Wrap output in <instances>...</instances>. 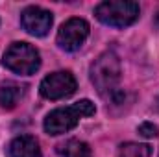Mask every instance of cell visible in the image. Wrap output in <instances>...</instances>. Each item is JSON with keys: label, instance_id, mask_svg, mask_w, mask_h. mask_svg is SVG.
Returning <instances> with one entry per match:
<instances>
[{"label": "cell", "instance_id": "obj_1", "mask_svg": "<svg viewBox=\"0 0 159 157\" xmlns=\"http://www.w3.org/2000/svg\"><path fill=\"white\" fill-rule=\"evenodd\" d=\"M91 81L100 96L111 98L113 102H119L120 91V61L119 56L111 50L104 52L93 65H91Z\"/></svg>", "mask_w": 159, "mask_h": 157}, {"label": "cell", "instance_id": "obj_2", "mask_svg": "<svg viewBox=\"0 0 159 157\" xmlns=\"http://www.w3.org/2000/svg\"><path fill=\"white\" fill-rule=\"evenodd\" d=\"M94 115V104L91 100H80L69 107H59L50 111L44 118V131L48 135H61L78 126L80 118Z\"/></svg>", "mask_w": 159, "mask_h": 157}, {"label": "cell", "instance_id": "obj_3", "mask_svg": "<svg viewBox=\"0 0 159 157\" xmlns=\"http://www.w3.org/2000/svg\"><path fill=\"white\" fill-rule=\"evenodd\" d=\"M139 4L131 0H106L94 7L96 19L113 28H126L133 24L139 19Z\"/></svg>", "mask_w": 159, "mask_h": 157}, {"label": "cell", "instance_id": "obj_4", "mask_svg": "<svg viewBox=\"0 0 159 157\" xmlns=\"http://www.w3.org/2000/svg\"><path fill=\"white\" fill-rule=\"evenodd\" d=\"M2 65L15 74L32 76L39 70L41 56L39 52L28 43H13L7 46L2 57Z\"/></svg>", "mask_w": 159, "mask_h": 157}, {"label": "cell", "instance_id": "obj_5", "mask_svg": "<svg viewBox=\"0 0 159 157\" xmlns=\"http://www.w3.org/2000/svg\"><path fill=\"white\" fill-rule=\"evenodd\" d=\"M78 83L76 78L69 72V70H59V72H52L41 81L39 92L43 98L46 100H61V98H69L76 92Z\"/></svg>", "mask_w": 159, "mask_h": 157}, {"label": "cell", "instance_id": "obj_6", "mask_svg": "<svg viewBox=\"0 0 159 157\" xmlns=\"http://www.w3.org/2000/svg\"><path fill=\"white\" fill-rule=\"evenodd\" d=\"M89 37V24L83 19H69L57 32V44L65 52H76Z\"/></svg>", "mask_w": 159, "mask_h": 157}, {"label": "cell", "instance_id": "obj_7", "mask_svg": "<svg viewBox=\"0 0 159 157\" xmlns=\"http://www.w3.org/2000/svg\"><path fill=\"white\" fill-rule=\"evenodd\" d=\"M54 17L48 9H43L39 6H28L22 13H20V24L22 28L35 37H44L50 28H52Z\"/></svg>", "mask_w": 159, "mask_h": 157}, {"label": "cell", "instance_id": "obj_8", "mask_svg": "<svg viewBox=\"0 0 159 157\" xmlns=\"http://www.w3.org/2000/svg\"><path fill=\"white\" fill-rule=\"evenodd\" d=\"M9 157H43L39 142L32 135H20L11 141Z\"/></svg>", "mask_w": 159, "mask_h": 157}, {"label": "cell", "instance_id": "obj_9", "mask_svg": "<svg viewBox=\"0 0 159 157\" xmlns=\"http://www.w3.org/2000/svg\"><path fill=\"white\" fill-rule=\"evenodd\" d=\"M24 89H26L24 85L13 83V81L2 83V87H0V107L2 109H13L19 104V100L22 98Z\"/></svg>", "mask_w": 159, "mask_h": 157}, {"label": "cell", "instance_id": "obj_10", "mask_svg": "<svg viewBox=\"0 0 159 157\" xmlns=\"http://www.w3.org/2000/svg\"><path fill=\"white\" fill-rule=\"evenodd\" d=\"M57 154L61 157H91V150L85 142L70 139L57 146Z\"/></svg>", "mask_w": 159, "mask_h": 157}, {"label": "cell", "instance_id": "obj_11", "mask_svg": "<svg viewBox=\"0 0 159 157\" xmlns=\"http://www.w3.org/2000/svg\"><path fill=\"white\" fill-rule=\"evenodd\" d=\"M152 150L148 144H137V142H126L119 148V157H150Z\"/></svg>", "mask_w": 159, "mask_h": 157}, {"label": "cell", "instance_id": "obj_12", "mask_svg": "<svg viewBox=\"0 0 159 157\" xmlns=\"http://www.w3.org/2000/svg\"><path fill=\"white\" fill-rule=\"evenodd\" d=\"M137 131H139L143 137H146V139H154V137L159 135V128L156 124H152V122H143Z\"/></svg>", "mask_w": 159, "mask_h": 157}, {"label": "cell", "instance_id": "obj_13", "mask_svg": "<svg viewBox=\"0 0 159 157\" xmlns=\"http://www.w3.org/2000/svg\"><path fill=\"white\" fill-rule=\"evenodd\" d=\"M157 109H159V98H157Z\"/></svg>", "mask_w": 159, "mask_h": 157}, {"label": "cell", "instance_id": "obj_14", "mask_svg": "<svg viewBox=\"0 0 159 157\" xmlns=\"http://www.w3.org/2000/svg\"><path fill=\"white\" fill-rule=\"evenodd\" d=\"M157 157H159V155H157Z\"/></svg>", "mask_w": 159, "mask_h": 157}]
</instances>
